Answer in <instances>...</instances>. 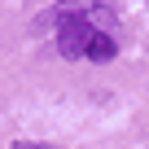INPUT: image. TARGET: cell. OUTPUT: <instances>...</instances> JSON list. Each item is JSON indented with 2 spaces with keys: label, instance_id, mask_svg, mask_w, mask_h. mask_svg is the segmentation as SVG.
Masks as SVG:
<instances>
[{
  "label": "cell",
  "instance_id": "6da1fadb",
  "mask_svg": "<svg viewBox=\"0 0 149 149\" xmlns=\"http://www.w3.org/2000/svg\"><path fill=\"white\" fill-rule=\"evenodd\" d=\"M88 44H92L88 18H57V48H61V57H88Z\"/></svg>",
  "mask_w": 149,
  "mask_h": 149
},
{
  "label": "cell",
  "instance_id": "7a4b0ae2",
  "mask_svg": "<svg viewBox=\"0 0 149 149\" xmlns=\"http://www.w3.org/2000/svg\"><path fill=\"white\" fill-rule=\"evenodd\" d=\"M88 57H92V61H110V57H114V40H110L105 31H92V44H88Z\"/></svg>",
  "mask_w": 149,
  "mask_h": 149
},
{
  "label": "cell",
  "instance_id": "3957f363",
  "mask_svg": "<svg viewBox=\"0 0 149 149\" xmlns=\"http://www.w3.org/2000/svg\"><path fill=\"white\" fill-rule=\"evenodd\" d=\"M13 149H53V145H26V140H22V145H13Z\"/></svg>",
  "mask_w": 149,
  "mask_h": 149
}]
</instances>
